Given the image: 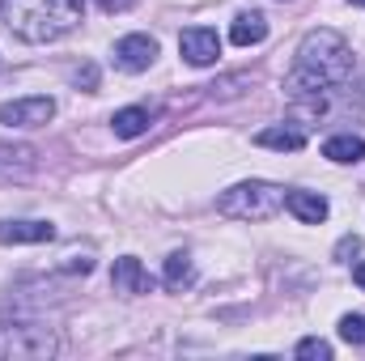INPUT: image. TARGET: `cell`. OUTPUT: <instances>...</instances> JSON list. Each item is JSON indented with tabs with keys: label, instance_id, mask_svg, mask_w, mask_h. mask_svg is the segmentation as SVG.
Here are the masks:
<instances>
[{
	"label": "cell",
	"instance_id": "1",
	"mask_svg": "<svg viewBox=\"0 0 365 361\" xmlns=\"http://www.w3.org/2000/svg\"><path fill=\"white\" fill-rule=\"evenodd\" d=\"M353 77V47L336 30H310L297 47V60L284 77V93L310 111L327 106V93L349 86Z\"/></svg>",
	"mask_w": 365,
	"mask_h": 361
},
{
	"label": "cell",
	"instance_id": "2",
	"mask_svg": "<svg viewBox=\"0 0 365 361\" xmlns=\"http://www.w3.org/2000/svg\"><path fill=\"white\" fill-rule=\"evenodd\" d=\"M0 17L21 43H56L81 26L86 0H0Z\"/></svg>",
	"mask_w": 365,
	"mask_h": 361
},
{
	"label": "cell",
	"instance_id": "3",
	"mask_svg": "<svg viewBox=\"0 0 365 361\" xmlns=\"http://www.w3.org/2000/svg\"><path fill=\"white\" fill-rule=\"evenodd\" d=\"M284 208V187L268 179H247L234 183L230 191L217 195V213L230 221H268Z\"/></svg>",
	"mask_w": 365,
	"mask_h": 361
},
{
	"label": "cell",
	"instance_id": "4",
	"mask_svg": "<svg viewBox=\"0 0 365 361\" xmlns=\"http://www.w3.org/2000/svg\"><path fill=\"white\" fill-rule=\"evenodd\" d=\"M60 340L38 323H0V357H56Z\"/></svg>",
	"mask_w": 365,
	"mask_h": 361
},
{
	"label": "cell",
	"instance_id": "5",
	"mask_svg": "<svg viewBox=\"0 0 365 361\" xmlns=\"http://www.w3.org/2000/svg\"><path fill=\"white\" fill-rule=\"evenodd\" d=\"M56 115V102L47 93H30V98H13L0 106V123L4 128H43Z\"/></svg>",
	"mask_w": 365,
	"mask_h": 361
},
{
	"label": "cell",
	"instance_id": "6",
	"mask_svg": "<svg viewBox=\"0 0 365 361\" xmlns=\"http://www.w3.org/2000/svg\"><path fill=\"white\" fill-rule=\"evenodd\" d=\"M110 56H115L119 73H145L158 60V39H149V34H123Z\"/></svg>",
	"mask_w": 365,
	"mask_h": 361
},
{
	"label": "cell",
	"instance_id": "7",
	"mask_svg": "<svg viewBox=\"0 0 365 361\" xmlns=\"http://www.w3.org/2000/svg\"><path fill=\"white\" fill-rule=\"evenodd\" d=\"M179 51H182L187 64L208 68V64H217V56H221V39H217V30H208V26H187L179 34Z\"/></svg>",
	"mask_w": 365,
	"mask_h": 361
},
{
	"label": "cell",
	"instance_id": "8",
	"mask_svg": "<svg viewBox=\"0 0 365 361\" xmlns=\"http://www.w3.org/2000/svg\"><path fill=\"white\" fill-rule=\"evenodd\" d=\"M110 285H115V293H123V298H140V293L153 289L149 272H145V264H140L136 255L115 260V268H110Z\"/></svg>",
	"mask_w": 365,
	"mask_h": 361
},
{
	"label": "cell",
	"instance_id": "9",
	"mask_svg": "<svg viewBox=\"0 0 365 361\" xmlns=\"http://www.w3.org/2000/svg\"><path fill=\"white\" fill-rule=\"evenodd\" d=\"M38 171V153L30 145H0V183H21Z\"/></svg>",
	"mask_w": 365,
	"mask_h": 361
},
{
	"label": "cell",
	"instance_id": "10",
	"mask_svg": "<svg viewBox=\"0 0 365 361\" xmlns=\"http://www.w3.org/2000/svg\"><path fill=\"white\" fill-rule=\"evenodd\" d=\"M284 208H289L297 221H306V225H319V221H327V213H331L327 195H319V191H284Z\"/></svg>",
	"mask_w": 365,
	"mask_h": 361
},
{
	"label": "cell",
	"instance_id": "11",
	"mask_svg": "<svg viewBox=\"0 0 365 361\" xmlns=\"http://www.w3.org/2000/svg\"><path fill=\"white\" fill-rule=\"evenodd\" d=\"M56 225L51 221H0V243L21 247V243H51Z\"/></svg>",
	"mask_w": 365,
	"mask_h": 361
},
{
	"label": "cell",
	"instance_id": "12",
	"mask_svg": "<svg viewBox=\"0 0 365 361\" xmlns=\"http://www.w3.org/2000/svg\"><path fill=\"white\" fill-rule=\"evenodd\" d=\"M255 145L259 149H276V153H297L306 145V128H297V123H272V128H264L255 136Z\"/></svg>",
	"mask_w": 365,
	"mask_h": 361
},
{
	"label": "cell",
	"instance_id": "13",
	"mask_svg": "<svg viewBox=\"0 0 365 361\" xmlns=\"http://www.w3.org/2000/svg\"><path fill=\"white\" fill-rule=\"evenodd\" d=\"M268 39V17L264 13H238L234 17V26H230V43L234 47H255V43H264Z\"/></svg>",
	"mask_w": 365,
	"mask_h": 361
},
{
	"label": "cell",
	"instance_id": "14",
	"mask_svg": "<svg viewBox=\"0 0 365 361\" xmlns=\"http://www.w3.org/2000/svg\"><path fill=\"white\" fill-rule=\"evenodd\" d=\"M323 158L336 162V166H353V162H361L365 158V141L361 136H353V132L327 136V141H323Z\"/></svg>",
	"mask_w": 365,
	"mask_h": 361
},
{
	"label": "cell",
	"instance_id": "15",
	"mask_svg": "<svg viewBox=\"0 0 365 361\" xmlns=\"http://www.w3.org/2000/svg\"><path fill=\"white\" fill-rule=\"evenodd\" d=\"M149 123H153V115H149L145 106H123V111H115V115H110V128H115V136H123V141L145 136V132H149Z\"/></svg>",
	"mask_w": 365,
	"mask_h": 361
},
{
	"label": "cell",
	"instance_id": "16",
	"mask_svg": "<svg viewBox=\"0 0 365 361\" xmlns=\"http://www.w3.org/2000/svg\"><path fill=\"white\" fill-rule=\"evenodd\" d=\"M166 285L170 289H182V285H191V276H195V268H191V255H182V251H175L170 260H166Z\"/></svg>",
	"mask_w": 365,
	"mask_h": 361
},
{
	"label": "cell",
	"instance_id": "17",
	"mask_svg": "<svg viewBox=\"0 0 365 361\" xmlns=\"http://www.w3.org/2000/svg\"><path fill=\"white\" fill-rule=\"evenodd\" d=\"M302 361H331V345L327 340H319V336H306V340H297V349H293Z\"/></svg>",
	"mask_w": 365,
	"mask_h": 361
},
{
	"label": "cell",
	"instance_id": "18",
	"mask_svg": "<svg viewBox=\"0 0 365 361\" xmlns=\"http://www.w3.org/2000/svg\"><path fill=\"white\" fill-rule=\"evenodd\" d=\"M340 340L344 345H365V315H344L340 319Z\"/></svg>",
	"mask_w": 365,
	"mask_h": 361
},
{
	"label": "cell",
	"instance_id": "19",
	"mask_svg": "<svg viewBox=\"0 0 365 361\" xmlns=\"http://www.w3.org/2000/svg\"><path fill=\"white\" fill-rule=\"evenodd\" d=\"M361 251V238L357 234H349V238H340V247H336V260H344V255H357Z\"/></svg>",
	"mask_w": 365,
	"mask_h": 361
},
{
	"label": "cell",
	"instance_id": "20",
	"mask_svg": "<svg viewBox=\"0 0 365 361\" xmlns=\"http://www.w3.org/2000/svg\"><path fill=\"white\" fill-rule=\"evenodd\" d=\"M93 4H98L102 13H123V9H132L136 0H93Z\"/></svg>",
	"mask_w": 365,
	"mask_h": 361
},
{
	"label": "cell",
	"instance_id": "21",
	"mask_svg": "<svg viewBox=\"0 0 365 361\" xmlns=\"http://www.w3.org/2000/svg\"><path fill=\"white\" fill-rule=\"evenodd\" d=\"M77 81H81L86 90H93V81H98V73H93V68H81V73H77Z\"/></svg>",
	"mask_w": 365,
	"mask_h": 361
},
{
	"label": "cell",
	"instance_id": "22",
	"mask_svg": "<svg viewBox=\"0 0 365 361\" xmlns=\"http://www.w3.org/2000/svg\"><path fill=\"white\" fill-rule=\"evenodd\" d=\"M353 280L365 289V260H357V264H353Z\"/></svg>",
	"mask_w": 365,
	"mask_h": 361
},
{
	"label": "cell",
	"instance_id": "23",
	"mask_svg": "<svg viewBox=\"0 0 365 361\" xmlns=\"http://www.w3.org/2000/svg\"><path fill=\"white\" fill-rule=\"evenodd\" d=\"M353 4H365V0H353Z\"/></svg>",
	"mask_w": 365,
	"mask_h": 361
}]
</instances>
